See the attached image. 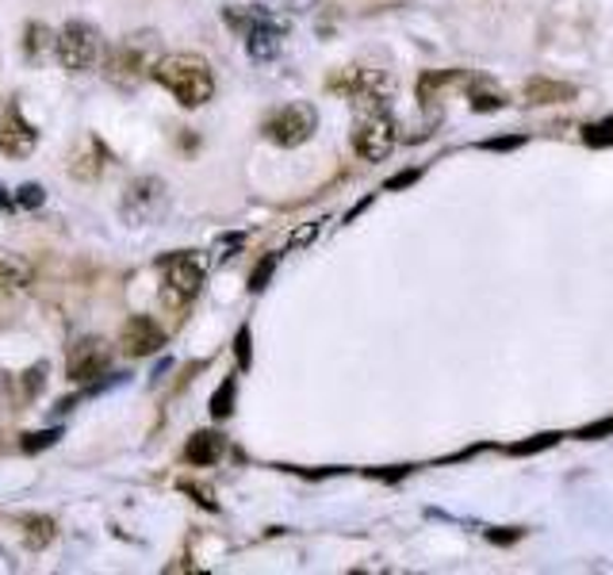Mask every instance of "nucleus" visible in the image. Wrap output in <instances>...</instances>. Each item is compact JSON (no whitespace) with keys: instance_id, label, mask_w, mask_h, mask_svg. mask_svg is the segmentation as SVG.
<instances>
[{"instance_id":"11","label":"nucleus","mask_w":613,"mask_h":575,"mask_svg":"<svg viewBox=\"0 0 613 575\" xmlns=\"http://www.w3.org/2000/svg\"><path fill=\"white\" fill-rule=\"evenodd\" d=\"M31 288V269L20 257H0V311H8L12 304H20Z\"/></svg>"},{"instance_id":"12","label":"nucleus","mask_w":613,"mask_h":575,"mask_svg":"<svg viewBox=\"0 0 613 575\" xmlns=\"http://www.w3.org/2000/svg\"><path fill=\"white\" fill-rule=\"evenodd\" d=\"M104 165H107V154H104L101 138L85 135L77 146L70 150V173L77 181H96L104 173Z\"/></svg>"},{"instance_id":"17","label":"nucleus","mask_w":613,"mask_h":575,"mask_svg":"<svg viewBox=\"0 0 613 575\" xmlns=\"http://www.w3.org/2000/svg\"><path fill=\"white\" fill-rule=\"evenodd\" d=\"M230 411H235V380H227L211 396V414H215V419H227Z\"/></svg>"},{"instance_id":"18","label":"nucleus","mask_w":613,"mask_h":575,"mask_svg":"<svg viewBox=\"0 0 613 575\" xmlns=\"http://www.w3.org/2000/svg\"><path fill=\"white\" fill-rule=\"evenodd\" d=\"M58 438H62V433H58V430L28 433V438H23V453H43V449H51Z\"/></svg>"},{"instance_id":"19","label":"nucleus","mask_w":613,"mask_h":575,"mask_svg":"<svg viewBox=\"0 0 613 575\" xmlns=\"http://www.w3.org/2000/svg\"><path fill=\"white\" fill-rule=\"evenodd\" d=\"M43 199H46L43 185H20V188H15V204H20V207H39Z\"/></svg>"},{"instance_id":"8","label":"nucleus","mask_w":613,"mask_h":575,"mask_svg":"<svg viewBox=\"0 0 613 575\" xmlns=\"http://www.w3.org/2000/svg\"><path fill=\"white\" fill-rule=\"evenodd\" d=\"M35 146H39V131L23 120L20 104L8 100V104L0 107V154L4 157H28Z\"/></svg>"},{"instance_id":"20","label":"nucleus","mask_w":613,"mask_h":575,"mask_svg":"<svg viewBox=\"0 0 613 575\" xmlns=\"http://www.w3.org/2000/svg\"><path fill=\"white\" fill-rule=\"evenodd\" d=\"M272 269H277V254H269V257H264L261 265H257V273H253V277H250V288H253V291H261L264 285H269Z\"/></svg>"},{"instance_id":"21","label":"nucleus","mask_w":613,"mask_h":575,"mask_svg":"<svg viewBox=\"0 0 613 575\" xmlns=\"http://www.w3.org/2000/svg\"><path fill=\"white\" fill-rule=\"evenodd\" d=\"M238 361L250 364V330H242V335H238Z\"/></svg>"},{"instance_id":"16","label":"nucleus","mask_w":613,"mask_h":575,"mask_svg":"<svg viewBox=\"0 0 613 575\" xmlns=\"http://www.w3.org/2000/svg\"><path fill=\"white\" fill-rule=\"evenodd\" d=\"M526 93H529L533 104H557L560 96H571V89L568 85H549V81H533Z\"/></svg>"},{"instance_id":"6","label":"nucleus","mask_w":613,"mask_h":575,"mask_svg":"<svg viewBox=\"0 0 613 575\" xmlns=\"http://www.w3.org/2000/svg\"><path fill=\"white\" fill-rule=\"evenodd\" d=\"M399 143L395 135V120L387 115V107H376V112H361L357 127H353V150L364 157V162H384L387 154Z\"/></svg>"},{"instance_id":"2","label":"nucleus","mask_w":613,"mask_h":575,"mask_svg":"<svg viewBox=\"0 0 613 575\" xmlns=\"http://www.w3.org/2000/svg\"><path fill=\"white\" fill-rule=\"evenodd\" d=\"M54 54H58V62H62L70 73H89V70H96V65H101L104 39H101V31H96L93 23L70 20L62 31H58Z\"/></svg>"},{"instance_id":"22","label":"nucleus","mask_w":613,"mask_h":575,"mask_svg":"<svg viewBox=\"0 0 613 575\" xmlns=\"http://www.w3.org/2000/svg\"><path fill=\"white\" fill-rule=\"evenodd\" d=\"M314 4H322V0H288V8H295V12H311Z\"/></svg>"},{"instance_id":"3","label":"nucleus","mask_w":613,"mask_h":575,"mask_svg":"<svg viewBox=\"0 0 613 575\" xmlns=\"http://www.w3.org/2000/svg\"><path fill=\"white\" fill-rule=\"evenodd\" d=\"M154 35H131L107 54V81L123 89H135L143 78H154Z\"/></svg>"},{"instance_id":"10","label":"nucleus","mask_w":613,"mask_h":575,"mask_svg":"<svg viewBox=\"0 0 613 575\" xmlns=\"http://www.w3.org/2000/svg\"><path fill=\"white\" fill-rule=\"evenodd\" d=\"M165 346V330L157 327L150 315H131L123 322V353L131 357H150Z\"/></svg>"},{"instance_id":"15","label":"nucleus","mask_w":613,"mask_h":575,"mask_svg":"<svg viewBox=\"0 0 613 575\" xmlns=\"http://www.w3.org/2000/svg\"><path fill=\"white\" fill-rule=\"evenodd\" d=\"M46 43H51V39H46L43 23H28V31H23V54H28L31 62H39V58H43V50H46Z\"/></svg>"},{"instance_id":"7","label":"nucleus","mask_w":613,"mask_h":575,"mask_svg":"<svg viewBox=\"0 0 613 575\" xmlns=\"http://www.w3.org/2000/svg\"><path fill=\"white\" fill-rule=\"evenodd\" d=\"M319 127V112L311 104H284L264 120V135L272 138L277 146H303L306 138L314 135Z\"/></svg>"},{"instance_id":"5","label":"nucleus","mask_w":613,"mask_h":575,"mask_svg":"<svg viewBox=\"0 0 613 575\" xmlns=\"http://www.w3.org/2000/svg\"><path fill=\"white\" fill-rule=\"evenodd\" d=\"M165 207H169V192H165V181L157 177L131 181L120 199V212L131 227H150V223H157L165 215Z\"/></svg>"},{"instance_id":"4","label":"nucleus","mask_w":613,"mask_h":575,"mask_svg":"<svg viewBox=\"0 0 613 575\" xmlns=\"http://www.w3.org/2000/svg\"><path fill=\"white\" fill-rule=\"evenodd\" d=\"M204 288V257L169 254L162 257V299L169 307H188Z\"/></svg>"},{"instance_id":"1","label":"nucleus","mask_w":613,"mask_h":575,"mask_svg":"<svg viewBox=\"0 0 613 575\" xmlns=\"http://www.w3.org/2000/svg\"><path fill=\"white\" fill-rule=\"evenodd\" d=\"M154 81L185 107H204L215 96V73L200 54H165L154 65Z\"/></svg>"},{"instance_id":"13","label":"nucleus","mask_w":613,"mask_h":575,"mask_svg":"<svg viewBox=\"0 0 613 575\" xmlns=\"http://www.w3.org/2000/svg\"><path fill=\"white\" fill-rule=\"evenodd\" d=\"M185 456H188V464H215L222 456V438L219 433H211V430H200V433H193V441L185 445Z\"/></svg>"},{"instance_id":"14","label":"nucleus","mask_w":613,"mask_h":575,"mask_svg":"<svg viewBox=\"0 0 613 575\" xmlns=\"http://www.w3.org/2000/svg\"><path fill=\"white\" fill-rule=\"evenodd\" d=\"M54 537H58V526H54V518H46V514H35V518L23 522V545H28L31 553H43Z\"/></svg>"},{"instance_id":"9","label":"nucleus","mask_w":613,"mask_h":575,"mask_svg":"<svg viewBox=\"0 0 613 575\" xmlns=\"http://www.w3.org/2000/svg\"><path fill=\"white\" fill-rule=\"evenodd\" d=\"M107 364H112V346H107L104 338L73 341L70 357H65V372H70V380H77V383L96 380L101 372H107Z\"/></svg>"}]
</instances>
